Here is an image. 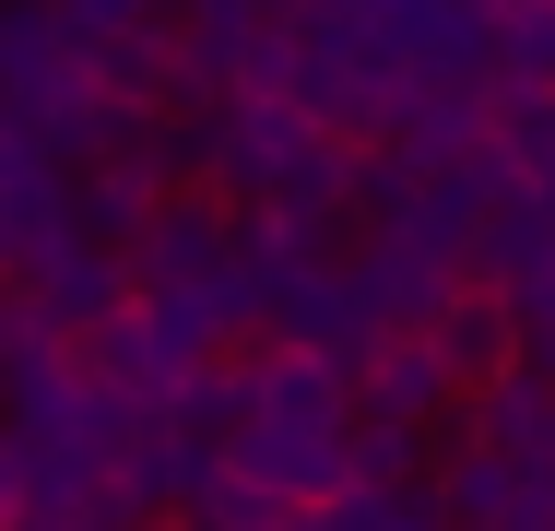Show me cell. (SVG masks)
Here are the masks:
<instances>
[{
	"label": "cell",
	"instance_id": "obj_2",
	"mask_svg": "<svg viewBox=\"0 0 555 531\" xmlns=\"http://www.w3.org/2000/svg\"><path fill=\"white\" fill-rule=\"evenodd\" d=\"M426 331H438L449 378H485V390H496V378H508V354H520V319L496 308V296H449Z\"/></svg>",
	"mask_w": 555,
	"mask_h": 531
},
{
	"label": "cell",
	"instance_id": "obj_1",
	"mask_svg": "<svg viewBox=\"0 0 555 531\" xmlns=\"http://www.w3.org/2000/svg\"><path fill=\"white\" fill-rule=\"evenodd\" d=\"M366 390H378V425H426L449 390V354L438 331H390V342H366Z\"/></svg>",
	"mask_w": 555,
	"mask_h": 531
}]
</instances>
